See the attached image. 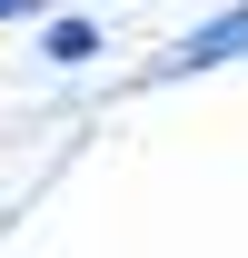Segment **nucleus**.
<instances>
[{
	"label": "nucleus",
	"instance_id": "obj_1",
	"mask_svg": "<svg viewBox=\"0 0 248 258\" xmlns=\"http://www.w3.org/2000/svg\"><path fill=\"white\" fill-rule=\"evenodd\" d=\"M228 60H248V0H228V10H209L199 30L169 50V60L149 70V80H199V70H228Z\"/></svg>",
	"mask_w": 248,
	"mask_h": 258
},
{
	"label": "nucleus",
	"instance_id": "obj_2",
	"mask_svg": "<svg viewBox=\"0 0 248 258\" xmlns=\"http://www.w3.org/2000/svg\"><path fill=\"white\" fill-rule=\"evenodd\" d=\"M99 50H109V30H99V10H90V0L40 20V60H50V70H90Z\"/></svg>",
	"mask_w": 248,
	"mask_h": 258
},
{
	"label": "nucleus",
	"instance_id": "obj_3",
	"mask_svg": "<svg viewBox=\"0 0 248 258\" xmlns=\"http://www.w3.org/2000/svg\"><path fill=\"white\" fill-rule=\"evenodd\" d=\"M60 0H0V20H50Z\"/></svg>",
	"mask_w": 248,
	"mask_h": 258
},
{
	"label": "nucleus",
	"instance_id": "obj_4",
	"mask_svg": "<svg viewBox=\"0 0 248 258\" xmlns=\"http://www.w3.org/2000/svg\"><path fill=\"white\" fill-rule=\"evenodd\" d=\"M90 10H109V0H90Z\"/></svg>",
	"mask_w": 248,
	"mask_h": 258
}]
</instances>
